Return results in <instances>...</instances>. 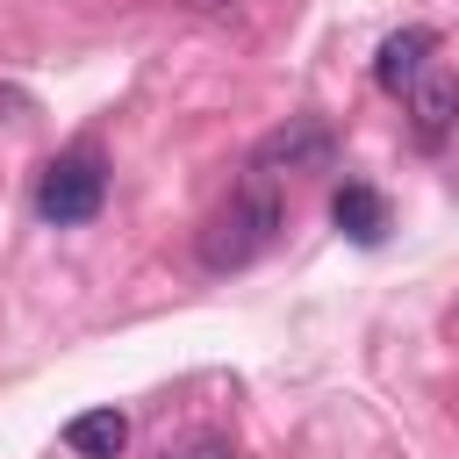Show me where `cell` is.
I'll use <instances>...</instances> for the list:
<instances>
[{
  "label": "cell",
  "instance_id": "obj_1",
  "mask_svg": "<svg viewBox=\"0 0 459 459\" xmlns=\"http://www.w3.org/2000/svg\"><path fill=\"white\" fill-rule=\"evenodd\" d=\"M280 230H287V201H280V186H273L265 172H251V179L208 215V230H201V265H208V273H244L251 258H265V251L280 244Z\"/></svg>",
  "mask_w": 459,
  "mask_h": 459
},
{
  "label": "cell",
  "instance_id": "obj_2",
  "mask_svg": "<svg viewBox=\"0 0 459 459\" xmlns=\"http://www.w3.org/2000/svg\"><path fill=\"white\" fill-rule=\"evenodd\" d=\"M100 201H108V165H100V151H86V143H79V151H57V158L43 165V179H36V215L57 222V230L93 222Z\"/></svg>",
  "mask_w": 459,
  "mask_h": 459
},
{
  "label": "cell",
  "instance_id": "obj_3",
  "mask_svg": "<svg viewBox=\"0 0 459 459\" xmlns=\"http://www.w3.org/2000/svg\"><path fill=\"white\" fill-rule=\"evenodd\" d=\"M330 158H337V136H330L316 115H287V122L258 143L251 172H265V179H287V172H330Z\"/></svg>",
  "mask_w": 459,
  "mask_h": 459
},
{
  "label": "cell",
  "instance_id": "obj_4",
  "mask_svg": "<svg viewBox=\"0 0 459 459\" xmlns=\"http://www.w3.org/2000/svg\"><path fill=\"white\" fill-rule=\"evenodd\" d=\"M402 100H409V136H416L423 151H445V136L459 129V72L430 65Z\"/></svg>",
  "mask_w": 459,
  "mask_h": 459
},
{
  "label": "cell",
  "instance_id": "obj_5",
  "mask_svg": "<svg viewBox=\"0 0 459 459\" xmlns=\"http://www.w3.org/2000/svg\"><path fill=\"white\" fill-rule=\"evenodd\" d=\"M430 57H437V29H394V36L380 43V57H373V79H380L387 93H409V86L430 72Z\"/></svg>",
  "mask_w": 459,
  "mask_h": 459
},
{
  "label": "cell",
  "instance_id": "obj_6",
  "mask_svg": "<svg viewBox=\"0 0 459 459\" xmlns=\"http://www.w3.org/2000/svg\"><path fill=\"white\" fill-rule=\"evenodd\" d=\"M330 222H337L351 244H380V237H387V201H380L373 186L344 179V186L330 194Z\"/></svg>",
  "mask_w": 459,
  "mask_h": 459
},
{
  "label": "cell",
  "instance_id": "obj_7",
  "mask_svg": "<svg viewBox=\"0 0 459 459\" xmlns=\"http://www.w3.org/2000/svg\"><path fill=\"white\" fill-rule=\"evenodd\" d=\"M122 445H129V416L122 409H86V416L65 423V452L72 459H122Z\"/></svg>",
  "mask_w": 459,
  "mask_h": 459
},
{
  "label": "cell",
  "instance_id": "obj_8",
  "mask_svg": "<svg viewBox=\"0 0 459 459\" xmlns=\"http://www.w3.org/2000/svg\"><path fill=\"white\" fill-rule=\"evenodd\" d=\"M165 459H244L222 430H194V437H179V445H165Z\"/></svg>",
  "mask_w": 459,
  "mask_h": 459
},
{
  "label": "cell",
  "instance_id": "obj_9",
  "mask_svg": "<svg viewBox=\"0 0 459 459\" xmlns=\"http://www.w3.org/2000/svg\"><path fill=\"white\" fill-rule=\"evenodd\" d=\"M186 7H201V14H222V7H230V0H186Z\"/></svg>",
  "mask_w": 459,
  "mask_h": 459
}]
</instances>
